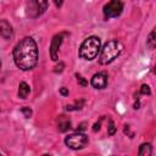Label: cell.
<instances>
[{"label": "cell", "mask_w": 156, "mask_h": 156, "mask_svg": "<svg viewBox=\"0 0 156 156\" xmlns=\"http://www.w3.org/2000/svg\"><path fill=\"white\" fill-rule=\"evenodd\" d=\"M13 60L18 68L22 71L32 69L38 62V48L33 38H23L13 49Z\"/></svg>", "instance_id": "1"}, {"label": "cell", "mask_w": 156, "mask_h": 156, "mask_svg": "<svg viewBox=\"0 0 156 156\" xmlns=\"http://www.w3.org/2000/svg\"><path fill=\"white\" fill-rule=\"evenodd\" d=\"M121 52H122V44L117 40H110L104 45V48L101 50V54L99 57V63L108 65L117 56H119Z\"/></svg>", "instance_id": "2"}, {"label": "cell", "mask_w": 156, "mask_h": 156, "mask_svg": "<svg viewBox=\"0 0 156 156\" xmlns=\"http://www.w3.org/2000/svg\"><path fill=\"white\" fill-rule=\"evenodd\" d=\"M100 39L98 37H89L79 48V56L84 60H94L100 51Z\"/></svg>", "instance_id": "3"}, {"label": "cell", "mask_w": 156, "mask_h": 156, "mask_svg": "<svg viewBox=\"0 0 156 156\" xmlns=\"http://www.w3.org/2000/svg\"><path fill=\"white\" fill-rule=\"evenodd\" d=\"M88 143V136L84 134V133H73L68 136H66L65 139V144L73 149V150H78V149H82L87 145Z\"/></svg>", "instance_id": "4"}, {"label": "cell", "mask_w": 156, "mask_h": 156, "mask_svg": "<svg viewBox=\"0 0 156 156\" xmlns=\"http://www.w3.org/2000/svg\"><path fill=\"white\" fill-rule=\"evenodd\" d=\"M122 10H123L122 0H111L108 4L104 6V17L106 20L117 17L122 13Z\"/></svg>", "instance_id": "5"}, {"label": "cell", "mask_w": 156, "mask_h": 156, "mask_svg": "<svg viewBox=\"0 0 156 156\" xmlns=\"http://www.w3.org/2000/svg\"><path fill=\"white\" fill-rule=\"evenodd\" d=\"M48 7V0H30L28 4V15L30 17L40 16Z\"/></svg>", "instance_id": "6"}, {"label": "cell", "mask_w": 156, "mask_h": 156, "mask_svg": "<svg viewBox=\"0 0 156 156\" xmlns=\"http://www.w3.org/2000/svg\"><path fill=\"white\" fill-rule=\"evenodd\" d=\"M91 85L95 89H104L107 85V74L106 72H99L95 73L91 78Z\"/></svg>", "instance_id": "7"}, {"label": "cell", "mask_w": 156, "mask_h": 156, "mask_svg": "<svg viewBox=\"0 0 156 156\" xmlns=\"http://www.w3.org/2000/svg\"><path fill=\"white\" fill-rule=\"evenodd\" d=\"M62 38H63V34H58V35H55L52 41H51L50 56H51V60H54V61H56L58 58V49H60V45L62 43Z\"/></svg>", "instance_id": "8"}, {"label": "cell", "mask_w": 156, "mask_h": 156, "mask_svg": "<svg viewBox=\"0 0 156 156\" xmlns=\"http://www.w3.org/2000/svg\"><path fill=\"white\" fill-rule=\"evenodd\" d=\"M0 35L4 39H10L13 35L12 26L6 20H0Z\"/></svg>", "instance_id": "9"}, {"label": "cell", "mask_w": 156, "mask_h": 156, "mask_svg": "<svg viewBox=\"0 0 156 156\" xmlns=\"http://www.w3.org/2000/svg\"><path fill=\"white\" fill-rule=\"evenodd\" d=\"M71 128V121L66 117V116H60L57 119V129L60 132H66Z\"/></svg>", "instance_id": "10"}, {"label": "cell", "mask_w": 156, "mask_h": 156, "mask_svg": "<svg viewBox=\"0 0 156 156\" xmlns=\"http://www.w3.org/2000/svg\"><path fill=\"white\" fill-rule=\"evenodd\" d=\"M29 91H30L29 85H28L26 82H21L20 85H18V96H20L21 99H26V98L28 96Z\"/></svg>", "instance_id": "11"}, {"label": "cell", "mask_w": 156, "mask_h": 156, "mask_svg": "<svg viewBox=\"0 0 156 156\" xmlns=\"http://www.w3.org/2000/svg\"><path fill=\"white\" fill-rule=\"evenodd\" d=\"M152 154V149L150 144H141L139 149V155L140 156H150Z\"/></svg>", "instance_id": "12"}, {"label": "cell", "mask_w": 156, "mask_h": 156, "mask_svg": "<svg viewBox=\"0 0 156 156\" xmlns=\"http://www.w3.org/2000/svg\"><path fill=\"white\" fill-rule=\"evenodd\" d=\"M147 46L150 49H154L156 46V39H155V30H152L149 35V39H147Z\"/></svg>", "instance_id": "13"}, {"label": "cell", "mask_w": 156, "mask_h": 156, "mask_svg": "<svg viewBox=\"0 0 156 156\" xmlns=\"http://www.w3.org/2000/svg\"><path fill=\"white\" fill-rule=\"evenodd\" d=\"M83 104H84V100H80L79 102L76 101L74 105H68V106H66V108H67L68 111H72V110H79V108H82Z\"/></svg>", "instance_id": "14"}, {"label": "cell", "mask_w": 156, "mask_h": 156, "mask_svg": "<svg viewBox=\"0 0 156 156\" xmlns=\"http://www.w3.org/2000/svg\"><path fill=\"white\" fill-rule=\"evenodd\" d=\"M108 129H107V134L108 135H113L115 133H116V126H115V123L112 122V121H108V127H107Z\"/></svg>", "instance_id": "15"}, {"label": "cell", "mask_w": 156, "mask_h": 156, "mask_svg": "<svg viewBox=\"0 0 156 156\" xmlns=\"http://www.w3.org/2000/svg\"><path fill=\"white\" fill-rule=\"evenodd\" d=\"M140 94H143V95H150V94H151L150 87H149V85H146V84L141 85V89H140Z\"/></svg>", "instance_id": "16"}, {"label": "cell", "mask_w": 156, "mask_h": 156, "mask_svg": "<svg viewBox=\"0 0 156 156\" xmlns=\"http://www.w3.org/2000/svg\"><path fill=\"white\" fill-rule=\"evenodd\" d=\"M21 111H22V113L24 115L26 118H29V117L32 116V110H30L29 107H22Z\"/></svg>", "instance_id": "17"}, {"label": "cell", "mask_w": 156, "mask_h": 156, "mask_svg": "<svg viewBox=\"0 0 156 156\" xmlns=\"http://www.w3.org/2000/svg\"><path fill=\"white\" fill-rule=\"evenodd\" d=\"M76 77H77V82H78L79 84H82L83 87L88 85V82H87V80H85V79H84V78H83L80 74H78V73H77V74H76Z\"/></svg>", "instance_id": "18"}, {"label": "cell", "mask_w": 156, "mask_h": 156, "mask_svg": "<svg viewBox=\"0 0 156 156\" xmlns=\"http://www.w3.org/2000/svg\"><path fill=\"white\" fill-rule=\"evenodd\" d=\"M63 66H65V65H63L62 62H60V63L55 67V69H54V71H55L56 73H57V72H62V71H63Z\"/></svg>", "instance_id": "19"}, {"label": "cell", "mask_w": 156, "mask_h": 156, "mask_svg": "<svg viewBox=\"0 0 156 156\" xmlns=\"http://www.w3.org/2000/svg\"><path fill=\"white\" fill-rule=\"evenodd\" d=\"M54 4H55L57 7H61L62 4H63V0H54Z\"/></svg>", "instance_id": "20"}, {"label": "cell", "mask_w": 156, "mask_h": 156, "mask_svg": "<svg viewBox=\"0 0 156 156\" xmlns=\"http://www.w3.org/2000/svg\"><path fill=\"white\" fill-rule=\"evenodd\" d=\"M60 93L63 95V96H66V95H68V90L66 89V88H61L60 89Z\"/></svg>", "instance_id": "21"}, {"label": "cell", "mask_w": 156, "mask_h": 156, "mask_svg": "<svg viewBox=\"0 0 156 156\" xmlns=\"http://www.w3.org/2000/svg\"><path fill=\"white\" fill-rule=\"evenodd\" d=\"M85 126H87V123H80V124L78 126V130H80V132H83V130L85 129Z\"/></svg>", "instance_id": "22"}, {"label": "cell", "mask_w": 156, "mask_h": 156, "mask_svg": "<svg viewBox=\"0 0 156 156\" xmlns=\"http://www.w3.org/2000/svg\"><path fill=\"white\" fill-rule=\"evenodd\" d=\"M99 129H100V122L94 124V128H93V130H94V132H96V130H99Z\"/></svg>", "instance_id": "23"}, {"label": "cell", "mask_w": 156, "mask_h": 156, "mask_svg": "<svg viewBox=\"0 0 156 156\" xmlns=\"http://www.w3.org/2000/svg\"><path fill=\"white\" fill-rule=\"evenodd\" d=\"M0 69H1V61H0Z\"/></svg>", "instance_id": "24"}]
</instances>
